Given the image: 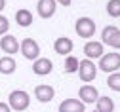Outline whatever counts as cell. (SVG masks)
<instances>
[{"label": "cell", "mask_w": 120, "mask_h": 112, "mask_svg": "<svg viewBox=\"0 0 120 112\" xmlns=\"http://www.w3.org/2000/svg\"><path fill=\"white\" fill-rule=\"evenodd\" d=\"M34 97L40 101V103H50L53 97H55V91L52 86H46V84H40L34 87Z\"/></svg>", "instance_id": "30bf717a"}, {"label": "cell", "mask_w": 120, "mask_h": 112, "mask_svg": "<svg viewBox=\"0 0 120 112\" xmlns=\"http://www.w3.org/2000/svg\"><path fill=\"white\" fill-rule=\"evenodd\" d=\"M4 8H6V0H0V11H2Z\"/></svg>", "instance_id": "d4e9b609"}, {"label": "cell", "mask_w": 120, "mask_h": 112, "mask_svg": "<svg viewBox=\"0 0 120 112\" xmlns=\"http://www.w3.org/2000/svg\"><path fill=\"white\" fill-rule=\"evenodd\" d=\"M74 30H76V34L80 38H92L95 34V23L90 17H80V19H76Z\"/></svg>", "instance_id": "277c9868"}, {"label": "cell", "mask_w": 120, "mask_h": 112, "mask_svg": "<svg viewBox=\"0 0 120 112\" xmlns=\"http://www.w3.org/2000/svg\"><path fill=\"white\" fill-rule=\"evenodd\" d=\"M29 103H31V97H29V93L23 91V89H15V91H11L10 93V99H8V105L11 110H25L29 106Z\"/></svg>", "instance_id": "6da1fadb"}, {"label": "cell", "mask_w": 120, "mask_h": 112, "mask_svg": "<svg viewBox=\"0 0 120 112\" xmlns=\"http://www.w3.org/2000/svg\"><path fill=\"white\" fill-rule=\"evenodd\" d=\"M17 69V63L13 57L6 55V57H0V74H13Z\"/></svg>", "instance_id": "5bb4252c"}, {"label": "cell", "mask_w": 120, "mask_h": 112, "mask_svg": "<svg viewBox=\"0 0 120 112\" xmlns=\"http://www.w3.org/2000/svg\"><path fill=\"white\" fill-rule=\"evenodd\" d=\"M86 105L80 99H65L59 105V112H84Z\"/></svg>", "instance_id": "8fae6325"}, {"label": "cell", "mask_w": 120, "mask_h": 112, "mask_svg": "<svg viewBox=\"0 0 120 112\" xmlns=\"http://www.w3.org/2000/svg\"><path fill=\"white\" fill-rule=\"evenodd\" d=\"M78 59L76 57H72V55H67V59H65V72H69V74H72V72H76L78 70Z\"/></svg>", "instance_id": "e0dca14e"}, {"label": "cell", "mask_w": 120, "mask_h": 112, "mask_svg": "<svg viewBox=\"0 0 120 112\" xmlns=\"http://www.w3.org/2000/svg\"><path fill=\"white\" fill-rule=\"evenodd\" d=\"M15 23L19 27H31L33 25V13L29 11V10H17L15 11Z\"/></svg>", "instance_id": "9a60e30c"}, {"label": "cell", "mask_w": 120, "mask_h": 112, "mask_svg": "<svg viewBox=\"0 0 120 112\" xmlns=\"http://www.w3.org/2000/svg\"><path fill=\"white\" fill-rule=\"evenodd\" d=\"M99 69L103 72H116L120 69V53H116V51L103 53L99 57Z\"/></svg>", "instance_id": "7a4b0ae2"}, {"label": "cell", "mask_w": 120, "mask_h": 112, "mask_svg": "<svg viewBox=\"0 0 120 112\" xmlns=\"http://www.w3.org/2000/svg\"><path fill=\"white\" fill-rule=\"evenodd\" d=\"M72 40L71 38H67V36H61V38H57L55 42H53V50H55V53H59V55H71V51H72Z\"/></svg>", "instance_id": "7c38bea8"}, {"label": "cell", "mask_w": 120, "mask_h": 112, "mask_svg": "<svg viewBox=\"0 0 120 112\" xmlns=\"http://www.w3.org/2000/svg\"><path fill=\"white\" fill-rule=\"evenodd\" d=\"M78 76H80V80L82 82H92V80H95V76H97V67L94 65V61L92 59H84V61H80L78 63Z\"/></svg>", "instance_id": "3957f363"}, {"label": "cell", "mask_w": 120, "mask_h": 112, "mask_svg": "<svg viewBox=\"0 0 120 112\" xmlns=\"http://www.w3.org/2000/svg\"><path fill=\"white\" fill-rule=\"evenodd\" d=\"M107 46H111V47H114V50H120V29L116 30V33L107 40Z\"/></svg>", "instance_id": "44dd1931"}, {"label": "cell", "mask_w": 120, "mask_h": 112, "mask_svg": "<svg viewBox=\"0 0 120 112\" xmlns=\"http://www.w3.org/2000/svg\"><path fill=\"white\" fill-rule=\"evenodd\" d=\"M52 70H53V63H52L48 57H38V59H34V63H33V72H34V74L46 76V74H50Z\"/></svg>", "instance_id": "8992f818"}, {"label": "cell", "mask_w": 120, "mask_h": 112, "mask_svg": "<svg viewBox=\"0 0 120 112\" xmlns=\"http://www.w3.org/2000/svg\"><path fill=\"white\" fill-rule=\"evenodd\" d=\"M55 8H57V2L55 0H38V6H36V11L42 19H50L52 15L55 13Z\"/></svg>", "instance_id": "52a82bcc"}, {"label": "cell", "mask_w": 120, "mask_h": 112, "mask_svg": "<svg viewBox=\"0 0 120 112\" xmlns=\"http://www.w3.org/2000/svg\"><path fill=\"white\" fill-rule=\"evenodd\" d=\"M78 97H80V101L84 103V105H92V103H95L97 101V97H99V91L94 87V86H82L80 89H78Z\"/></svg>", "instance_id": "9c48e42d"}, {"label": "cell", "mask_w": 120, "mask_h": 112, "mask_svg": "<svg viewBox=\"0 0 120 112\" xmlns=\"http://www.w3.org/2000/svg\"><path fill=\"white\" fill-rule=\"evenodd\" d=\"M0 47H2V51L8 53V55H13V53H17L19 51V42L15 36H11V34H4L2 38H0Z\"/></svg>", "instance_id": "ba28073f"}, {"label": "cell", "mask_w": 120, "mask_h": 112, "mask_svg": "<svg viewBox=\"0 0 120 112\" xmlns=\"http://www.w3.org/2000/svg\"><path fill=\"white\" fill-rule=\"evenodd\" d=\"M107 13L111 17H120V0H109L107 2Z\"/></svg>", "instance_id": "ac0fdd59"}, {"label": "cell", "mask_w": 120, "mask_h": 112, "mask_svg": "<svg viewBox=\"0 0 120 112\" xmlns=\"http://www.w3.org/2000/svg\"><path fill=\"white\" fill-rule=\"evenodd\" d=\"M107 86H109L112 91H120V72H112V74L107 78Z\"/></svg>", "instance_id": "d6986e66"}, {"label": "cell", "mask_w": 120, "mask_h": 112, "mask_svg": "<svg viewBox=\"0 0 120 112\" xmlns=\"http://www.w3.org/2000/svg\"><path fill=\"white\" fill-rule=\"evenodd\" d=\"M0 112H11L10 105H8V103H0Z\"/></svg>", "instance_id": "603a6c76"}, {"label": "cell", "mask_w": 120, "mask_h": 112, "mask_svg": "<svg viewBox=\"0 0 120 112\" xmlns=\"http://www.w3.org/2000/svg\"><path fill=\"white\" fill-rule=\"evenodd\" d=\"M8 30H10V21L4 17V15H0V36L8 34Z\"/></svg>", "instance_id": "7402d4cb"}, {"label": "cell", "mask_w": 120, "mask_h": 112, "mask_svg": "<svg viewBox=\"0 0 120 112\" xmlns=\"http://www.w3.org/2000/svg\"><path fill=\"white\" fill-rule=\"evenodd\" d=\"M55 2H59L61 6H71V2H72V0H55Z\"/></svg>", "instance_id": "cb8c5ba5"}, {"label": "cell", "mask_w": 120, "mask_h": 112, "mask_svg": "<svg viewBox=\"0 0 120 112\" xmlns=\"http://www.w3.org/2000/svg\"><path fill=\"white\" fill-rule=\"evenodd\" d=\"M116 30H118V27H114V25H107V27L103 29V34H101V40H103L101 44H107V40L116 33Z\"/></svg>", "instance_id": "ffe728a7"}, {"label": "cell", "mask_w": 120, "mask_h": 112, "mask_svg": "<svg viewBox=\"0 0 120 112\" xmlns=\"http://www.w3.org/2000/svg\"><path fill=\"white\" fill-rule=\"evenodd\" d=\"M84 55L88 59H99L103 55V44L101 42H86L84 44Z\"/></svg>", "instance_id": "4fadbf2b"}, {"label": "cell", "mask_w": 120, "mask_h": 112, "mask_svg": "<svg viewBox=\"0 0 120 112\" xmlns=\"http://www.w3.org/2000/svg\"><path fill=\"white\" fill-rule=\"evenodd\" d=\"M95 108H97V112H112L114 110V101L111 97H97Z\"/></svg>", "instance_id": "2e32d148"}, {"label": "cell", "mask_w": 120, "mask_h": 112, "mask_svg": "<svg viewBox=\"0 0 120 112\" xmlns=\"http://www.w3.org/2000/svg\"><path fill=\"white\" fill-rule=\"evenodd\" d=\"M19 50H21L23 57L29 59V61H34V59L40 57V46H38V42L33 40V38H25V40L19 44Z\"/></svg>", "instance_id": "5b68a950"}]
</instances>
